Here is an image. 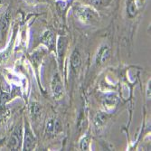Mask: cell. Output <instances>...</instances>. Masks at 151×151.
I'll return each mask as SVG.
<instances>
[{"instance_id": "6da1fadb", "label": "cell", "mask_w": 151, "mask_h": 151, "mask_svg": "<svg viewBox=\"0 0 151 151\" xmlns=\"http://www.w3.org/2000/svg\"><path fill=\"white\" fill-rule=\"evenodd\" d=\"M22 130L21 128L17 127L12 132L7 141V147L9 150H20L22 145Z\"/></svg>"}, {"instance_id": "7a4b0ae2", "label": "cell", "mask_w": 151, "mask_h": 151, "mask_svg": "<svg viewBox=\"0 0 151 151\" xmlns=\"http://www.w3.org/2000/svg\"><path fill=\"white\" fill-rule=\"evenodd\" d=\"M35 138L33 135L31 129H29V125L25 123L24 127V142H23V150L30 151L35 147Z\"/></svg>"}, {"instance_id": "3957f363", "label": "cell", "mask_w": 151, "mask_h": 151, "mask_svg": "<svg viewBox=\"0 0 151 151\" xmlns=\"http://www.w3.org/2000/svg\"><path fill=\"white\" fill-rule=\"evenodd\" d=\"M77 15L83 22H92L98 19V16L92 9L87 6H81L77 8Z\"/></svg>"}, {"instance_id": "277c9868", "label": "cell", "mask_w": 151, "mask_h": 151, "mask_svg": "<svg viewBox=\"0 0 151 151\" xmlns=\"http://www.w3.org/2000/svg\"><path fill=\"white\" fill-rule=\"evenodd\" d=\"M10 19L11 14L9 11L4 13L1 17H0V39H1V42H4L6 40V36L10 24Z\"/></svg>"}, {"instance_id": "5b68a950", "label": "cell", "mask_w": 151, "mask_h": 151, "mask_svg": "<svg viewBox=\"0 0 151 151\" xmlns=\"http://www.w3.org/2000/svg\"><path fill=\"white\" fill-rule=\"evenodd\" d=\"M61 129H62V126H61L60 120L55 118H52L46 123L45 132H46L47 136L53 137L61 130Z\"/></svg>"}, {"instance_id": "8992f818", "label": "cell", "mask_w": 151, "mask_h": 151, "mask_svg": "<svg viewBox=\"0 0 151 151\" xmlns=\"http://www.w3.org/2000/svg\"><path fill=\"white\" fill-rule=\"evenodd\" d=\"M51 86H52V91L53 93V97L57 100H59L63 94V87L62 84L61 79L57 73L53 75Z\"/></svg>"}, {"instance_id": "52a82bcc", "label": "cell", "mask_w": 151, "mask_h": 151, "mask_svg": "<svg viewBox=\"0 0 151 151\" xmlns=\"http://www.w3.org/2000/svg\"><path fill=\"white\" fill-rule=\"evenodd\" d=\"M111 55V49L106 45H103L100 47L97 55H96V63L97 65L103 64Z\"/></svg>"}, {"instance_id": "ba28073f", "label": "cell", "mask_w": 151, "mask_h": 151, "mask_svg": "<svg viewBox=\"0 0 151 151\" xmlns=\"http://www.w3.org/2000/svg\"><path fill=\"white\" fill-rule=\"evenodd\" d=\"M103 108L107 112H111L118 104V98L113 94L107 95L103 100Z\"/></svg>"}, {"instance_id": "9c48e42d", "label": "cell", "mask_w": 151, "mask_h": 151, "mask_svg": "<svg viewBox=\"0 0 151 151\" xmlns=\"http://www.w3.org/2000/svg\"><path fill=\"white\" fill-rule=\"evenodd\" d=\"M42 41L43 43L50 49L54 48V44H55V41H54V35L52 32L46 31L43 36H42Z\"/></svg>"}, {"instance_id": "30bf717a", "label": "cell", "mask_w": 151, "mask_h": 151, "mask_svg": "<svg viewBox=\"0 0 151 151\" xmlns=\"http://www.w3.org/2000/svg\"><path fill=\"white\" fill-rule=\"evenodd\" d=\"M70 62H71V66L73 70H77L78 68L81 66V55H80V52L77 51V50H74L72 53L71 55V59H70Z\"/></svg>"}, {"instance_id": "8fae6325", "label": "cell", "mask_w": 151, "mask_h": 151, "mask_svg": "<svg viewBox=\"0 0 151 151\" xmlns=\"http://www.w3.org/2000/svg\"><path fill=\"white\" fill-rule=\"evenodd\" d=\"M127 12L130 17H133L137 15L138 8H137V4L135 0H128L127 2Z\"/></svg>"}, {"instance_id": "7c38bea8", "label": "cell", "mask_w": 151, "mask_h": 151, "mask_svg": "<svg viewBox=\"0 0 151 151\" xmlns=\"http://www.w3.org/2000/svg\"><path fill=\"white\" fill-rule=\"evenodd\" d=\"M41 109H42V107H41V105L39 103H37V102H32L31 103L30 113L34 119H36L41 115Z\"/></svg>"}, {"instance_id": "4fadbf2b", "label": "cell", "mask_w": 151, "mask_h": 151, "mask_svg": "<svg viewBox=\"0 0 151 151\" xmlns=\"http://www.w3.org/2000/svg\"><path fill=\"white\" fill-rule=\"evenodd\" d=\"M66 39L63 37H60L58 42H57V52H58V55L60 57L63 56V52L66 47Z\"/></svg>"}, {"instance_id": "5bb4252c", "label": "cell", "mask_w": 151, "mask_h": 151, "mask_svg": "<svg viewBox=\"0 0 151 151\" xmlns=\"http://www.w3.org/2000/svg\"><path fill=\"white\" fill-rule=\"evenodd\" d=\"M107 120V115L105 113H98L94 118V124L96 127L102 126Z\"/></svg>"}, {"instance_id": "9a60e30c", "label": "cell", "mask_w": 151, "mask_h": 151, "mask_svg": "<svg viewBox=\"0 0 151 151\" xmlns=\"http://www.w3.org/2000/svg\"><path fill=\"white\" fill-rule=\"evenodd\" d=\"M81 150H88L89 149V139L88 137H85L81 141Z\"/></svg>"}, {"instance_id": "2e32d148", "label": "cell", "mask_w": 151, "mask_h": 151, "mask_svg": "<svg viewBox=\"0 0 151 151\" xmlns=\"http://www.w3.org/2000/svg\"><path fill=\"white\" fill-rule=\"evenodd\" d=\"M90 1L91 2V4H93L95 6H99V5L101 4L102 0H90Z\"/></svg>"}, {"instance_id": "e0dca14e", "label": "cell", "mask_w": 151, "mask_h": 151, "mask_svg": "<svg viewBox=\"0 0 151 151\" xmlns=\"http://www.w3.org/2000/svg\"><path fill=\"white\" fill-rule=\"evenodd\" d=\"M147 99L150 100V81L148 82V86H147Z\"/></svg>"}, {"instance_id": "ac0fdd59", "label": "cell", "mask_w": 151, "mask_h": 151, "mask_svg": "<svg viewBox=\"0 0 151 151\" xmlns=\"http://www.w3.org/2000/svg\"><path fill=\"white\" fill-rule=\"evenodd\" d=\"M5 141H6V139H0V147H2V145L4 144Z\"/></svg>"}, {"instance_id": "d6986e66", "label": "cell", "mask_w": 151, "mask_h": 151, "mask_svg": "<svg viewBox=\"0 0 151 151\" xmlns=\"http://www.w3.org/2000/svg\"><path fill=\"white\" fill-rule=\"evenodd\" d=\"M3 106H4V105H3V104L1 103V101H0V109H2V107H3Z\"/></svg>"}, {"instance_id": "ffe728a7", "label": "cell", "mask_w": 151, "mask_h": 151, "mask_svg": "<svg viewBox=\"0 0 151 151\" xmlns=\"http://www.w3.org/2000/svg\"><path fill=\"white\" fill-rule=\"evenodd\" d=\"M0 4H1V0H0Z\"/></svg>"}]
</instances>
